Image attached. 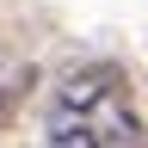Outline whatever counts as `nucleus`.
<instances>
[{"instance_id": "nucleus-1", "label": "nucleus", "mask_w": 148, "mask_h": 148, "mask_svg": "<svg viewBox=\"0 0 148 148\" xmlns=\"http://www.w3.org/2000/svg\"><path fill=\"white\" fill-rule=\"evenodd\" d=\"M123 86H130V74H123L117 62H86V68H74L68 80H62V92H56V130H62L68 117L92 123L105 105L123 99Z\"/></svg>"}]
</instances>
